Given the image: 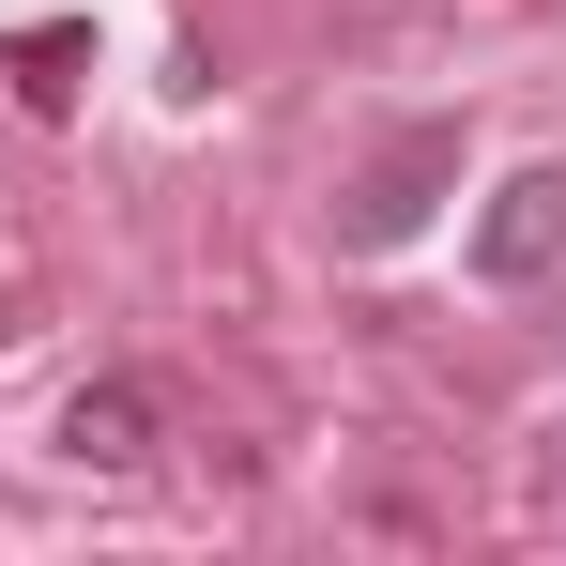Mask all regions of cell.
Masks as SVG:
<instances>
[{"mask_svg": "<svg viewBox=\"0 0 566 566\" xmlns=\"http://www.w3.org/2000/svg\"><path fill=\"white\" fill-rule=\"evenodd\" d=\"M552 261H566V169H521V185L474 214V276H490V291H536Z\"/></svg>", "mask_w": 566, "mask_h": 566, "instance_id": "obj_2", "label": "cell"}, {"mask_svg": "<svg viewBox=\"0 0 566 566\" xmlns=\"http://www.w3.org/2000/svg\"><path fill=\"white\" fill-rule=\"evenodd\" d=\"M0 77H15V107H46V123H62V107H77V77H93V31H77V15L0 31Z\"/></svg>", "mask_w": 566, "mask_h": 566, "instance_id": "obj_4", "label": "cell"}, {"mask_svg": "<svg viewBox=\"0 0 566 566\" xmlns=\"http://www.w3.org/2000/svg\"><path fill=\"white\" fill-rule=\"evenodd\" d=\"M62 460L77 474H138L154 460V398H138V382H77V398H62Z\"/></svg>", "mask_w": 566, "mask_h": 566, "instance_id": "obj_3", "label": "cell"}, {"mask_svg": "<svg viewBox=\"0 0 566 566\" xmlns=\"http://www.w3.org/2000/svg\"><path fill=\"white\" fill-rule=\"evenodd\" d=\"M444 185H460V123H398V138H382L368 169L337 185V245H353V261H382V245H413Z\"/></svg>", "mask_w": 566, "mask_h": 566, "instance_id": "obj_1", "label": "cell"}]
</instances>
